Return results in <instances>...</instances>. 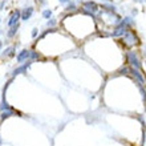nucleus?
Returning a JSON list of instances; mask_svg holds the SVG:
<instances>
[{
	"label": "nucleus",
	"mask_w": 146,
	"mask_h": 146,
	"mask_svg": "<svg viewBox=\"0 0 146 146\" xmlns=\"http://www.w3.org/2000/svg\"><path fill=\"white\" fill-rule=\"evenodd\" d=\"M38 57V54L36 53V52H33V50H29V49H23L20 50L19 54L16 56V60H17V62H24V61H28V60H32V58H36Z\"/></svg>",
	"instance_id": "nucleus-1"
},
{
	"label": "nucleus",
	"mask_w": 146,
	"mask_h": 146,
	"mask_svg": "<svg viewBox=\"0 0 146 146\" xmlns=\"http://www.w3.org/2000/svg\"><path fill=\"white\" fill-rule=\"evenodd\" d=\"M126 60H127V62H129V65H130L131 68H135V69L141 70L142 65H141V61H139V58H138V56H137L135 52L129 50V52L126 53Z\"/></svg>",
	"instance_id": "nucleus-2"
},
{
	"label": "nucleus",
	"mask_w": 146,
	"mask_h": 146,
	"mask_svg": "<svg viewBox=\"0 0 146 146\" xmlns=\"http://www.w3.org/2000/svg\"><path fill=\"white\" fill-rule=\"evenodd\" d=\"M122 40H123V44L126 46H134L138 42V38H137V36H135V33L133 31H127L122 36Z\"/></svg>",
	"instance_id": "nucleus-3"
},
{
	"label": "nucleus",
	"mask_w": 146,
	"mask_h": 146,
	"mask_svg": "<svg viewBox=\"0 0 146 146\" xmlns=\"http://www.w3.org/2000/svg\"><path fill=\"white\" fill-rule=\"evenodd\" d=\"M21 19V11H19V9H15V11L11 13V16H9V20H8V27L11 28L13 27V25H16V24H19V20Z\"/></svg>",
	"instance_id": "nucleus-4"
},
{
	"label": "nucleus",
	"mask_w": 146,
	"mask_h": 146,
	"mask_svg": "<svg viewBox=\"0 0 146 146\" xmlns=\"http://www.w3.org/2000/svg\"><path fill=\"white\" fill-rule=\"evenodd\" d=\"M82 9L92 15V13H96V12L98 11V5H97L94 1H85V3L82 4Z\"/></svg>",
	"instance_id": "nucleus-5"
},
{
	"label": "nucleus",
	"mask_w": 146,
	"mask_h": 146,
	"mask_svg": "<svg viewBox=\"0 0 146 146\" xmlns=\"http://www.w3.org/2000/svg\"><path fill=\"white\" fill-rule=\"evenodd\" d=\"M31 64H32V60H28L25 64H23V65H20V66H17L16 69H13V72H12V76L15 77V76H17V74H20V73H24V72H27V69L31 66Z\"/></svg>",
	"instance_id": "nucleus-6"
},
{
	"label": "nucleus",
	"mask_w": 146,
	"mask_h": 146,
	"mask_svg": "<svg viewBox=\"0 0 146 146\" xmlns=\"http://www.w3.org/2000/svg\"><path fill=\"white\" fill-rule=\"evenodd\" d=\"M32 13H33V8H32V7L24 8L23 11H21V20H24V21H27V20L32 16Z\"/></svg>",
	"instance_id": "nucleus-7"
},
{
	"label": "nucleus",
	"mask_w": 146,
	"mask_h": 146,
	"mask_svg": "<svg viewBox=\"0 0 146 146\" xmlns=\"http://www.w3.org/2000/svg\"><path fill=\"white\" fill-rule=\"evenodd\" d=\"M16 113L13 110H3L1 113H0V121H4L5 118H8V117H11V115H15Z\"/></svg>",
	"instance_id": "nucleus-8"
},
{
	"label": "nucleus",
	"mask_w": 146,
	"mask_h": 146,
	"mask_svg": "<svg viewBox=\"0 0 146 146\" xmlns=\"http://www.w3.org/2000/svg\"><path fill=\"white\" fill-rule=\"evenodd\" d=\"M13 54H15V46L12 45V46H8L7 49H4V52L3 53H1V56H3V57H11V56H13Z\"/></svg>",
	"instance_id": "nucleus-9"
},
{
	"label": "nucleus",
	"mask_w": 146,
	"mask_h": 146,
	"mask_svg": "<svg viewBox=\"0 0 146 146\" xmlns=\"http://www.w3.org/2000/svg\"><path fill=\"white\" fill-rule=\"evenodd\" d=\"M17 31H19V24H16V25H13V27L9 28V31L7 32V37H13V36L17 33Z\"/></svg>",
	"instance_id": "nucleus-10"
},
{
	"label": "nucleus",
	"mask_w": 146,
	"mask_h": 146,
	"mask_svg": "<svg viewBox=\"0 0 146 146\" xmlns=\"http://www.w3.org/2000/svg\"><path fill=\"white\" fill-rule=\"evenodd\" d=\"M122 21H123V23H125V24H126V25H127V27H129V28H130L131 25L134 24V20L131 19V17H129V16H126V17H123V19H122Z\"/></svg>",
	"instance_id": "nucleus-11"
},
{
	"label": "nucleus",
	"mask_w": 146,
	"mask_h": 146,
	"mask_svg": "<svg viewBox=\"0 0 146 146\" xmlns=\"http://www.w3.org/2000/svg\"><path fill=\"white\" fill-rule=\"evenodd\" d=\"M11 109H12V108L7 104V102H5V100L1 101V104H0V110L3 111V110H11Z\"/></svg>",
	"instance_id": "nucleus-12"
},
{
	"label": "nucleus",
	"mask_w": 146,
	"mask_h": 146,
	"mask_svg": "<svg viewBox=\"0 0 146 146\" xmlns=\"http://www.w3.org/2000/svg\"><path fill=\"white\" fill-rule=\"evenodd\" d=\"M42 17H45V19L49 20L52 17V11L50 9H45V11H42Z\"/></svg>",
	"instance_id": "nucleus-13"
},
{
	"label": "nucleus",
	"mask_w": 146,
	"mask_h": 146,
	"mask_svg": "<svg viewBox=\"0 0 146 146\" xmlns=\"http://www.w3.org/2000/svg\"><path fill=\"white\" fill-rule=\"evenodd\" d=\"M54 24H56V20H54V19H49V21L46 23V25H48V27H52V25H54Z\"/></svg>",
	"instance_id": "nucleus-14"
},
{
	"label": "nucleus",
	"mask_w": 146,
	"mask_h": 146,
	"mask_svg": "<svg viewBox=\"0 0 146 146\" xmlns=\"http://www.w3.org/2000/svg\"><path fill=\"white\" fill-rule=\"evenodd\" d=\"M37 33H38L37 28H33V31H32V37H36V36H37Z\"/></svg>",
	"instance_id": "nucleus-15"
},
{
	"label": "nucleus",
	"mask_w": 146,
	"mask_h": 146,
	"mask_svg": "<svg viewBox=\"0 0 146 146\" xmlns=\"http://www.w3.org/2000/svg\"><path fill=\"white\" fill-rule=\"evenodd\" d=\"M74 8H76V5H74V4H69V5L66 7V11H70V9H74Z\"/></svg>",
	"instance_id": "nucleus-16"
},
{
	"label": "nucleus",
	"mask_w": 146,
	"mask_h": 146,
	"mask_svg": "<svg viewBox=\"0 0 146 146\" xmlns=\"http://www.w3.org/2000/svg\"><path fill=\"white\" fill-rule=\"evenodd\" d=\"M58 1H60L61 4H66L68 1H70V0H58Z\"/></svg>",
	"instance_id": "nucleus-17"
},
{
	"label": "nucleus",
	"mask_w": 146,
	"mask_h": 146,
	"mask_svg": "<svg viewBox=\"0 0 146 146\" xmlns=\"http://www.w3.org/2000/svg\"><path fill=\"white\" fill-rule=\"evenodd\" d=\"M134 1H137V3H145L146 0H134Z\"/></svg>",
	"instance_id": "nucleus-18"
},
{
	"label": "nucleus",
	"mask_w": 146,
	"mask_h": 146,
	"mask_svg": "<svg viewBox=\"0 0 146 146\" xmlns=\"http://www.w3.org/2000/svg\"><path fill=\"white\" fill-rule=\"evenodd\" d=\"M1 45H3V42H1V40H0V49H1Z\"/></svg>",
	"instance_id": "nucleus-19"
},
{
	"label": "nucleus",
	"mask_w": 146,
	"mask_h": 146,
	"mask_svg": "<svg viewBox=\"0 0 146 146\" xmlns=\"http://www.w3.org/2000/svg\"><path fill=\"white\" fill-rule=\"evenodd\" d=\"M0 145H1V138H0Z\"/></svg>",
	"instance_id": "nucleus-20"
},
{
	"label": "nucleus",
	"mask_w": 146,
	"mask_h": 146,
	"mask_svg": "<svg viewBox=\"0 0 146 146\" xmlns=\"http://www.w3.org/2000/svg\"><path fill=\"white\" fill-rule=\"evenodd\" d=\"M0 23H1V19H0Z\"/></svg>",
	"instance_id": "nucleus-21"
},
{
	"label": "nucleus",
	"mask_w": 146,
	"mask_h": 146,
	"mask_svg": "<svg viewBox=\"0 0 146 146\" xmlns=\"http://www.w3.org/2000/svg\"><path fill=\"white\" fill-rule=\"evenodd\" d=\"M4 1H7V0H4Z\"/></svg>",
	"instance_id": "nucleus-22"
}]
</instances>
